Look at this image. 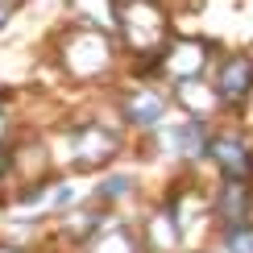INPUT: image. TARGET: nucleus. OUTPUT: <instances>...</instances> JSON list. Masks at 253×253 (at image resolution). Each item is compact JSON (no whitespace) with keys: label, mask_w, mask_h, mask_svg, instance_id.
<instances>
[{"label":"nucleus","mask_w":253,"mask_h":253,"mask_svg":"<svg viewBox=\"0 0 253 253\" xmlns=\"http://www.w3.org/2000/svg\"><path fill=\"white\" fill-rule=\"evenodd\" d=\"M13 183V158H8V145H0V187Z\"/></svg>","instance_id":"nucleus-18"},{"label":"nucleus","mask_w":253,"mask_h":253,"mask_svg":"<svg viewBox=\"0 0 253 253\" xmlns=\"http://www.w3.org/2000/svg\"><path fill=\"white\" fill-rule=\"evenodd\" d=\"M208 199H212L216 233L220 228H237V224H253V183L216 178V187H208Z\"/></svg>","instance_id":"nucleus-9"},{"label":"nucleus","mask_w":253,"mask_h":253,"mask_svg":"<svg viewBox=\"0 0 253 253\" xmlns=\"http://www.w3.org/2000/svg\"><path fill=\"white\" fill-rule=\"evenodd\" d=\"M183 253H208V249H183Z\"/></svg>","instance_id":"nucleus-20"},{"label":"nucleus","mask_w":253,"mask_h":253,"mask_svg":"<svg viewBox=\"0 0 253 253\" xmlns=\"http://www.w3.org/2000/svg\"><path fill=\"white\" fill-rule=\"evenodd\" d=\"M137 237H141L145 253H183V237H178V224L170 220V212L162 208V199H150L141 212H133Z\"/></svg>","instance_id":"nucleus-10"},{"label":"nucleus","mask_w":253,"mask_h":253,"mask_svg":"<svg viewBox=\"0 0 253 253\" xmlns=\"http://www.w3.org/2000/svg\"><path fill=\"white\" fill-rule=\"evenodd\" d=\"M21 137L17 125V104H8V91H0V145H13Z\"/></svg>","instance_id":"nucleus-16"},{"label":"nucleus","mask_w":253,"mask_h":253,"mask_svg":"<svg viewBox=\"0 0 253 253\" xmlns=\"http://www.w3.org/2000/svg\"><path fill=\"white\" fill-rule=\"evenodd\" d=\"M224 46L228 42L208 38V34H174L166 42V50L158 54L162 83L170 87V83H187V79H208V71H212V62L220 58Z\"/></svg>","instance_id":"nucleus-7"},{"label":"nucleus","mask_w":253,"mask_h":253,"mask_svg":"<svg viewBox=\"0 0 253 253\" xmlns=\"http://www.w3.org/2000/svg\"><path fill=\"white\" fill-rule=\"evenodd\" d=\"M137 195H141V174H137V170H121V166L96 174V178H91V187H87L91 204L117 208V212H137V204H133Z\"/></svg>","instance_id":"nucleus-11"},{"label":"nucleus","mask_w":253,"mask_h":253,"mask_svg":"<svg viewBox=\"0 0 253 253\" xmlns=\"http://www.w3.org/2000/svg\"><path fill=\"white\" fill-rule=\"evenodd\" d=\"M0 253H38V249H21V245H4L0 241Z\"/></svg>","instance_id":"nucleus-19"},{"label":"nucleus","mask_w":253,"mask_h":253,"mask_svg":"<svg viewBox=\"0 0 253 253\" xmlns=\"http://www.w3.org/2000/svg\"><path fill=\"white\" fill-rule=\"evenodd\" d=\"M204 162L216 170V178H241V183H253V133L241 121L212 125Z\"/></svg>","instance_id":"nucleus-8"},{"label":"nucleus","mask_w":253,"mask_h":253,"mask_svg":"<svg viewBox=\"0 0 253 253\" xmlns=\"http://www.w3.org/2000/svg\"><path fill=\"white\" fill-rule=\"evenodd\" d=\"M212 245H216V253H253V224H237V228H220Z\"/></svg>","instance_id":"nucleus-15"},{"label":"nucleus","mask_w":253,"mask_h":253,"mask_svg":"<svg viewBox=\"0 0 253 253\" xmlns=\"http://www.w3.org/2000/svg\"><path fill=\"white\" fill-rule=\"evenodd\" d=\"M174 34L178 29H174V4L170 0H121L117 42L125 50V62L162 54Z\"/></svg>","instance_id":"nucleus-3"},{"label":"nucleus","mask_w":253,"mask_h":253,"mask_svg":"<svg viewBox=\"0 0 253 253\" xmlns=\"http://www.w3.org/2000/svg\"><path fill=\"white\" fill-rule=\"evenodd\" d=\"M208 137H212V125L170 112V117L158 125L154 133H145V137H141V150H145V154H154V158H162V162L183 166V170H195V166H204Z\"/></svg>","instance_id":"nucleus-4"},{"label":"nucleus","mask_w":253,"mask_h":253,"mask_svg":"<svg viewBox=\"0 0 253 253\" xmlns=\"http://www.w3.org/2000/svg\"><path fill=\"white\" fill-rule=\"evenodd\" d=\"M50 141H62V154L54 158V170L75 178V174H87L96 178L104 170L121 162V154L129 150V133L125 125H104V117H83V121H71L67 129H58Z\"/></svg>","instance_id":"nucleus-2"},{"label":"nucleus","mask_w":253,"mask_h":253,"mask_svg":"<svg viewBox=\"0 0 253 253\" xmlns=\"http://www.w3.org/2000/svg\"><path fill=\"white\" fill-rule=\"evenodd\" d=\"M50 58L62 79H71L75 87H108L112 79L125 75V50L112 34L87 25H62L50 34Z\"/></svg>","instance_id":"nucleus-1"},{"label":"nucleus","mask_w":253,"mask_h":253,"mask_svg":"<svg viewBox=\"0 0 253 253\" xmlns=\"http://www.w3.org/2000/svg\"><path fill=\"white\" fill-rule=\"evenodd\" d=\"M79 253H145L141 237H137V224H133V212H121L112 224H104Z\"/></svg>","instance_id":"nucleus-13"},{"label":"nucleus","mask_w":253,"mask_h":253,"mask_svg":"<svg viewBox=\"0 0 253 253\" xmlns=\"http://www.w3.org/2000/svg\"><path fill=\"white\" fill-rule=\"evenodd\" d=\"M170 108L178 117H191V121H204V125H220L224 112H220V100L212 91L208 79H187V83H170Z\"/></svg>","instance_id":"nucleus-12"},{"label":"nucleus","mask_w":253,"mask_h":253,"mask_svg":"<svg viewBox=\"0 0 253 253\" xmlns=\"http://www.w3.org/2000/svg\"><path fill=\"white\" fill-rule=\"evenodd\" d=\"M21 4H25V0H0V34L13 25V17L21 13Z\"/></svg>","instance_id":"nucleus-17"},{"label":"nucleus","mask_w":253,"mask_h":253,"mask_svg":"<svg viewBox=\"0 0 253 253\" xmlns=\"http://www.w3.org/2000/svg\"><path fill=\"white\" fill-rule=\"evenodd\" d=\"M208 83H212L220 112L224 121H245L249 104H253V50L249 46H224L220 58L208 71Z\"/></svg>","instance_id":"nucleus-5"},{"label":"nucleus","mask_w":253,"mask_h":253,"mask_svg":"<svg viewBox=\"0 0 253 253\" xmlns=\"http://www.w3.org/2000/svg\"><path fill=\"white\" fill-rule=\"evenodd\" d=\"M62 13H67L71 25H87V29H100V34L117 38L121 0H62Z\"/></svg>","instance_id":"nucleus-14"},{"label":"nucleus","mask_w":253,"mask_h":253,"mask_svg":"<svg viewBox=\"0 0 253 253\" xmlns=\"http://www.w3.org/2000/svg\"><path fill=\"white\" fill-rule=\"evenodd\" d=\"M112 108H117V121L125 125V133H154L158 125L170 117V91L162 83H133V79H121V87L112 91Z\"/></svg>","instance_id":"nucleus-6"}]
</instances>
